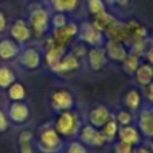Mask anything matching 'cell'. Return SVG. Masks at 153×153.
<instances>
[{"label":"cell","instance_id":"1","mask_svg":"<svg viewBox=\"0 0 153 153\" xmlns=\"http://www.w3.org/2000/svg\"><path fill=\"white\" fill-rule=\"evenodd\" d=\"M56 129L61 132L62 134H71L75 130V118L71 113L65 111L59 116L58 121H56Z\"/></svg>","mask_w":153,"mask_h":153},{"label":"cell","instance_id":"2","mask_svg":"<svg viewBox=\"0 0 153 153\" xmlns=\"http://www.w3.org/2000/svg\"><path fill=\"white\" fill-rule=\"evenodd\" d=\"M82 137H83V140L89 141V143L94 144V145H102L106 140L105 134H101V133L95 132V130L90 126H86L82 130Z\"/></svg>","mask_w":153,"mask_h":153},{"label":"cell","instance_id":"3","mask_svg":"<svg viewBox=\"0 0 153 153\" xmlns=\"http://www.w3.org/2000/svg\"><path fill=\"white\" fill-rule=\"evenodd\" d=\"M108 118H109V113L103 106L95 108L94 110L91 111V114H90V121H91V124L95 125V126H102V125H105Z\"/></svg>","mask_w":153,"mask_h":153},{"label":"cell","instance_id":"4","mask_svg":"<svg viewBox=\"0 0 153 153\" xmlns=\"http://www.w3.org/2000/svg\"><path fill=\"white\" fill-rule=\"evenodd\" d=\"M73 103L71 95L67 91H58L53 95V105L56 109H67Z\"/></svg>","mask_w":153,"mask_h":153},{"label":"cell","instance_id":"5","mask_svg":"<svg viewBox=\"0 0 153 153\" xmlns=\"http://www.w3.org/2000/svg\"><path fill=\"white\" fill-rule=\"evenodd\" d=\"M140 126L144 134L153 137V111L145 110L140 117Z\"/></svg>","mask_w":153,"mask_h":153},{"label":"cell","instance_id":"6","mask_svg":"<svg viewBox=\"0 0 153 153\" xmlns=\"http://www.w3.org/2000/svg\"><path fill=\"white\" fill-rule=\"evenodd\" d=\"M11 118L13 120V121H24V120L27 118V116H28V110H27V108L23 105V103H13L12 106H11Z\"/></svg>","mask_w":153,"mask_h":153},{"label":"cell","instance_id":"7","mask_svg":"<svg viewBox=\"0 0 153 153\" xmlns=\"http://www.w3.org/2000/svg\"><path fill=\"white\" fill-rule=\"evenodd\" d=\"M137 79L141 85H149L153 79V67L148 65L141 66L137 71Z\"/></svg>","mask_w":153,"mask_h":153},{"label":"cell","instance_id":"8","mask_svg":"<svg viewBox=\"0 0 153 153\" xmlns=\"http://www.w3.org/2000/svg\"><path fill=\"white\" fill-rule=\"evenodd\" d=\"M120 137H121L122 143L132 145V144H136L138 141V133H137V130L133 129V128H125V129L121 130Z\"/></svg>","mask_w":153,"mask_h":153},{"label":"cell","instance_id":"9","mask_svg":"<svg viewBox=\"0 0 153 153\" xmlns=\"http://www.w3.org/2000/svg\"><path fill=\"white\" fill-rule=\"evenodd\" d=\"M42 144L47 148H54L59 144V138L54 130H46L42 134Z\"/></svg>","mask_w":153,"mask_h":153},{"label":"cell","instance_id":"10","mask_svg":"<svg viewBox=\"0 0 153 153\" xmlns=\"http://www.w3.org/2000/svg\"><path fill=\"white\" fill-rule=\"evenodd\" d=\"M31 133L23 132L20 136V148L22 153H31V146H30V141H31Z\"/></svg>","mask_w":153,"mask_h":153},{"label":"cell","instance_id":"11","mask_svg":"<svg viewBox=\"0 0 153 153\" xmlns=\"http://www.w3.org/2000/svg\"><path fill=\"white\" fill-rule=\"evenodd\" d=\"M126 105L129 106L130 109H136L138 105H140V95H138L137 91L128 93V95H126Z\"/></svg>","mask_w":153,"mask_h":153},{"label":"cell","instance_id":"12","mask_svg":"<svg viewBox=\"0 0 153 153\" xmlns=\"http://www.w3.org/2000/svg\"><path fill=\"white\" fill-rule=\"evenodd\" d=\"M10 97L12 98V100H15V101H19V100H22V98L24 97V89L22 87V85L16 83V85H13V86L11 87Z\"/></svg>","mask_w":153,"mask_h":153},{"label":"cell","instance_id":"13","mask_svg":"<svg viewBox=\"0 0 153 153\" xmlns=\"http://www.w3.org/2000/svg\"><path fill=\"white\" fill-rule=\"evenodd\" d=\"M13 75L11 71H8L7 69H1L0 70V86H7L12 82Z\"/></svg>","mask_w":153,"mask_h":153},{"label":"cell","instance_id":"14","mask_svg":"<svg viewBox=\"0 0 153 153\" xmlns=\"http://www.w3.org/2000/svg\"><path fill=\"white\" fill-rule=\"evenodd\" d=\"M13 53H15V50H13V47L10 45V43L4 42L0 45V54H1L4 58H10Z\"/></svg>","mask_w":153,"mask_h":153},{"label":"cell","instance_id":"15","mask_svg":"<svg viewBox=\"0 0 153 153\" xmlns=\"http://www.w3.org/2000/svg\"><path fill=\"white\" fill-rule=\"evenodd\" d=\"M116 132H117V124L114 121H110L105 125V130H103L105 137H113L116 134Z\"/></svg>","mask_w":153,"mask_h":153},{"label":"cell","instance_id":"16","mask_svg":"<svg viewBox=\"0 0 153 153\" xmlns=\"http://www.w3.org/2000/svg\"><path fill=\"white\" fill-rule=\"evenodd\" d=\"M103 62V56H102V54L100 53V51H97V50H94V51H91V65L94 67H98V66H101V63Z\"/></svg>","mask_w":153,"mask_h":153},{"label":"cell","instance_id":"17","mask_svg":"<svg viewBox=\"0 0 153 153\" xmlns=\"http://www.w3.org/2000/svg\"><path fill=\"white\" fill-rule=\"evenodd\" d=\"M75 66H76L75 59L71 58V56H69V58H67L66 61H65L63 63L59 66V70H71V69H74Z\"/></svg>","mask_w":153,"mask_h":153},{"label":"cell","instance_id":"18","mask_svg":"<svg viewBox=\"0 0 153 153\" xmlns=\"http://www.w3.org/2000/svg\"><path fill=\"white\" fill-rule=\"evenodd\" d=\"M117 153H132V145L129 144H125V143H120L117 145Z\"/></svg>","mask_w":153,"mask_h":153},{"label":"cell","instance_id":"19","mask_svg":"<svg viewBox=\"0 0 153 153\" xmlns=\"http://www.w3.org/2000/svg\"><path fill=\"white\" fill-rule=\"evenodd\" d=\"M69 153H86V151H85L83 146L79 145L78 143H74V144H71V145H70Z\"/></svg>","mask_w":153,"mask_h":153},{"label":"cell","instance_id":"20","mask_svg":"<svg viewBox=\"0 0 153 153\" xmlns=\"http://www.w3.org/2000/svg\"><path fill=\"white\" fill-rule=\"evenodd\" d=\"M130 118H132V117H130V114L128 113V111H121V113H120V116H118V120H120V122H121V124H124V125H128L130 122Z\"/></svg>","mask_w":153,"mask_h":153},{"label":"cell","instance_id":"21","mask_svg":"<svg viewBox=\"0 0 153 153\" xmlns=\"http://www.w3.org/2000/svg\"><path fill=\"white\" fill-rule=\"evenodd\" d=\"M5 128H7V121H5L4 114L0 111V132H3Z\"/></svg>","mask_w":153,"mask_h":153},{"label":"cell","instance_id":"22","mask_svg":"<svg viewBox=\"0 0 153 153\" xmlns=\"http://www.w3.org/2000/svg\"><path fill=\"white\" fill-rule=\"evenodd\" d=\"M146 97H148V100L153 103V82H151V83H149L148 91H146Z\"/></svg>","mask_w":153,"mask_h":153},{"label":"cell","instance_id":"23","mask_svg":"<svg viewBox=\"0 0 153 153\" xmlns=\"http://www.w3.org/2000/svg\"><path fill=\"white\" fill-rule=\"evenodd\" d=\"M133 153H151L148 151V149H145V148H138V149H136Z\"/></svg>","mask_w":153,"mask_h":153},{"label":"cell","instance_id":"24","mask_svg":"<svg viewBox=\"0 0 153 153\" xmlns=\"http://www.w3.org/2000/svg\"><path fill=\"white\" fill-rule=\"evenodd\" d=\"M148 58H149V61L153 63V47H152V50L149 51V54H148Z\"/></svg>","mask_w":153,"mask_h":153},{"label":"cell","instance_id":"25","mask_svg":"<svg viewBox=\"0 0 153 153\" xmlns=\"http://www.w3.org/2000/svg\"><path fill=\"white\" fill-rule=\"evenodd\" d=\"M152 149H153V144H152Z\"/></svg>","mask_w":153,"mask_h":153}]
</instances>
